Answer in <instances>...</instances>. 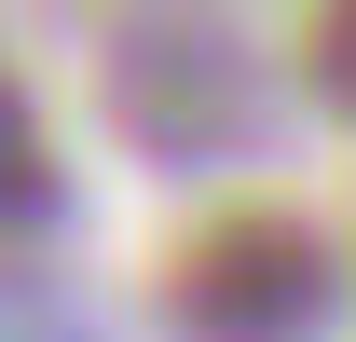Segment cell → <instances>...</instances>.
Wrapping results in <instances>:
<instances>
[{"label":"cell","instance_id":"1","mask_svg":"<svg viewBox=\"0 0 356 342\" xmlns=\"http://www.w3.org/2000/svg\"><path fill=\"white\" fill-rule=\"evenodd\" d=\"M343 315V260L302 206H220L165 260V329L178 342H315Z\"/></svg>","mask_w":356,"mask_h":342},{"label":"cell","instance_id":"2","mask_svg":"<svg viewBox=\"0 0 356 342\" xmlns=\"http://www.w3.org/2000/svg\"><path fill=\"white\" fill-rule=\"evenodd\" d=\"M55 206H69L55 137H42V110H28V83L0 69V233H55Z\"/></svg>","mask_w":356,"mask_h":342},{"label":"cell","instance_id":"3","mask_svg":"<svg viewBox=\"0 0 356 342\" xmlns=\"http://www.w3.org/2000/svg\"><path fill=\"white\" fill-rule=\"evenodd\" d=\"M302 69H315V96L356 110V14H315V28H302Z\"/></svg>","mask_w":356,"mask_h":342}]
</instances>
